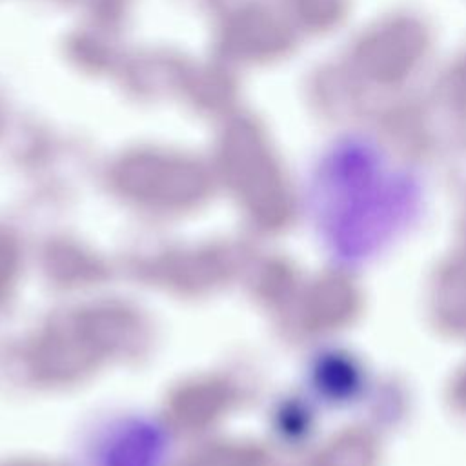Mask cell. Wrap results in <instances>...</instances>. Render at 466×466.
Here are the masks:
<instances>
[{"mask_svg":"<svg viewBox=\"0 0 466 466\" xmlns=\"http://www.w3.org/2000/svg\"><path fill=\"white\" fill-rule=\"evenodd\" d=\"M417 202L415 180L366 140L348 138L319 167L313 204L331 249L364 258L400 228Z\"/></svg>","mask_w":466,"mask_h":466,"instance_id":"obj_1","label":"cell"}]
</instances>
